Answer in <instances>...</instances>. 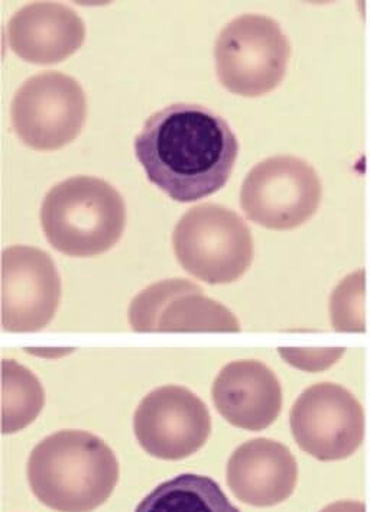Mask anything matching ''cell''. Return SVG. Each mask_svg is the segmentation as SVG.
<instances>
[{
  "label": "cell",
  "instance_id": "obj_17",
  "mask_svg": "<svg viewBox=\"0 0 370 512\" xmlns=\"http://www.w3.org/2000/svg\"><path fill=\"white\" fill-rule=\"evenodd\" d=\"M320 512H366V505L362 501H339L327 505Z\"/></svg>",
  "mask_w": 370,
  "mask_h": 512
},
{
  "label": "cell",
  "instance_id": "obj_9",
  "mask_svg": "<svg viewBox=\"0 0 370 512\" xmlns=\"http://www.w3.org/2000/svg\"><path fill=\"white\" fill-rule=\"evenodd\" d=\"M133 432L142 449L154 458L180 460L206 445L212 417L194 392L167 385L149 392L138 405Z\"/></svg>",
  "mask_w": 370,
  "mask_h": 512
},
{
  "label": "cell",
  "instance_id": "obj_8",
  "mask_svg": "<svg viewBox=\"0 0 370 512\" xmlns=\"http://www.w3.org/2000/svg\"><path fill=\"white\" fill-rule=\"evenodd\" d=\"M291 432L308 455L323 462L350 458L365 439V411L342 385L308 387L292 405Z\"/></svg>",
  "mask_w": 370,
  "mask_h": 512
},
{
  "label": "cell",
  "instance_id": "obj_10",
  "mask_svg": "<svg viewBox=\"0 0 370 512\" xmlns=\"http://www.w3.org/2000/svg\"><path fill=\"white\" fill-rule=\"evenodd\" d=\"M0 300L6 332H37L47 327L61 301V278L53 258L31 246L5 249Z\"/></svg>",
  "mask_w": 370,
  "mask_h": 512
},
{
  "label": "cell",
  "instance_id": "obj_14",
  "mask_svg": "<svg viewBox=\"0 0 370 512\" xmlns=\"http://www.w3.org/2000/svg\"><path fill=\"white\" fill-rule=\"evenodd\" d=\"M6 38L12 51L28 63L50 66L79 50L86 40V25L66 5L35 2L12 16Z\"/></svg>",
  "mask_w": 370,
  "mask_h": 512
},
{
  "label": "cell",
  "instance_id": "obj_6",
  "mask_svg": "<svg viewBox=\"0 0 370 512\" xmlns=\"http://www.w3.org/2000/svg\"><path fill=\"white\" fill-rule=\"evenodd\" d=\"M321 194L320 178L308 162L278 155L252 168L240 191V206L256 225L291 230L314 216Z\"/></svg>",
  "mask_w": 370,
  "mask_h": 512
},
{
  "label": "cell",
  "instance_id": "obj_12",
  "mask_svg": "<svg viewBox=\"0 0 370 512\" xmlns=\"http://www.w3.org/2000/svg\"><path fill=\"white\" fill-rule=\"evenodd\" d=\"M212 395L220 416L249 432L268 429L282 410L277 375L252 359L227 364L214 379Z\"/></svg>",
  "mask_w": 370,
  "mask_h": 512
},
{
  "label": "cell",
  "instance_id": "obj_3",
  "mask_svg": "<svg viewBox=\"0 0 370 512\" xmlns=\"http://www.w3.org/2000/svg\"><path fill=\"white\" fill-rule=\"evenodd\" d=\"M45 238L58 252L92 258L122 238L126 207L115 187L94 177H73L57 184L41 207Z\"/></svg>",
  "mask_w": 370,
  "mask_h": 512
},
{
  "label": "cell",
  "instance_id": "obj_13",
  "mask_svg": "<svg viewBox=\"0 0 370 512\" xmlns=\"http://www.w3.org/2000/svg\"><path fill=\"white\" fill-rule=\"evenodd\" d=\"M227 485L252 507H274L287 501L298 482V465L287 446L272 439H252L230 456Z\"/></svg>",
  "mask_w": 370,
  "mask_h": 512
},
{
  "label": "cell",
  "instance_id": "obj_7",
  "mask_svg": "<svg viewBox=\"0 0 370 512\" xmlns=\"http://www.w3.org/2000/svg\"><path fill=\"white\" fill-rule=\"evenodd\" d=\"M87 99L79 81L47 71L22 84L12 103V123L19 139L38 151H55L83 131Z\"/></svg>",
  "mask_w": 370,
  "mask_h": 512
},
{
  "label": "cell",
  "instance_id": "obj_5",
  "mask_svg": "<svg viewBox=\"0 0 370 512\" xmlns=\"http://www.w3.org/2000/svg\"><path fill=\"white\" fill-rule=\"evenodd\" d=\"M291 45L277 21L243 15L230 22L214 45L217 77L229 92L259 97L277 89L287 73Z\"/></svg>",
  "mask_w": 370,
  "mask_h": 512
},
{
  "label": "cell",
  "instance_id": "obj_1",
  "mask_svg": "<svg viewBox=\"0 0 370 512\" xmlns=\"http://www.w3.org/2000/svg\"><path fill=\"white\" fill-rule=\"evenodd\" d=\"M135 154L152 184L174 202L193 203L222 190L239 141L212 109L175 103L154 113L135 138Z\"/></svg>",
  "mask_w": 370,
  "mask_h": 512
},
{
  "label": "cell",
  "instance_id": "obj_2",
  "mask_svg": "<svg viewBox=\"0 0 370 512\" xmlns=\"http://www.w3.org/2000/svg\"><path fill=\"white\" fill-rule=\"evenodd\" d=\"M28 481L35 497L58 512H92L105 504L119 481V462L105 440L63 430L32 450Z\"/></svg>",
  "mask_w": 370,
  "mask_h": 512
},
{
  "label": "cell",
  "instance_id": "obj_15",
  "mask_svg": "<svg viewBox=\"0 0 370 512\" xmlns=\"http://www.w3.org/2000/svg\"><path fill=\"white\" fill-rule=\"evenodd\" d=\"M135 512H240L209 476L184 473L152 489Z\"/></svg>",
  "mask_w": 370,
  "mask_h": 512
},
{
  "label": "cell",
  "instance_id": "obj_16",
  "mask_svg": "<svg viewBox=\"0 0 370 512\" xmlns=\"http://www.w3.org/2000/svg\"><path fill=\"white\" fill-rule=\"evenodd\" d=\"M45 404L40 379L16 361L2 362V432L18 433L40 416Z\"/></svg>",
  "mask_w": 370,
  "mask_h": 512
},
{
  "label": "cell",
  "instance_id": "obj_11",
  "mask_svg": "<svg viewBox=\"0 0 370 512\" xmlns=\"http://www.w3.org/2000/svg\"><path fill=\"white\" fill-rule=\"evenodd\" d=\"M129 323L141 333L240 332L232 311L187 280L162 281L145 288L133 298Z\"/></svg>",
  "mask_w": 370,
  "mask_h": 512
},
{
  "label": "cell",
  "instance_id": "obj_4",
  "mask_svg": "<svg viewBox=\"0 0 370 512\" xmlns=\"http://www.w3.org/2000/svg\"><path fill=\"white\" fill-rule=\"evenodd\" d=\"M175 256L188 274L209 284H230L253 261L251 229L232 210L201 204L188 210L172 236Z\"/></svg>",
  "mask_w": 370,
  "mask_h": 512
}]
</instances>
